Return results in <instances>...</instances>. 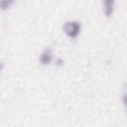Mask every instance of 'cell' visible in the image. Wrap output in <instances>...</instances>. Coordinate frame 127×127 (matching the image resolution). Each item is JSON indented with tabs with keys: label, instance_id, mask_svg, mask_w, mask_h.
Wrapping results in <instances>:
<instances>
[{
	"label": "cell",
	"instance_id": "3",
	"mask_svg": "<svg viewBox=\"0 0 127 127\" xmlns=\"http://www.w3.org/2000/svg\"><path fill=\"white\" fill-rule=\"evenodd\" d=\"M114 6V0H106L104 1V12L106 16H110L112 13Z\"/></svg>",
	"mask_w": 127,
	"mask_h": 127
},
{
	"label": "cell",
	"instance_id": "2",
	"mask_svg": "<svg viewBox=\"0 0 127 127\" xmlns=\"http://www.w3.org/2000/svg\"><path fill=\"white\" fill-rule=\"evenodd\" d=\"M52 60V53L50 49H46L42 54L40 60L42 63L45 64H49Z\"/></svg>",
	"mask_w": 127,
	"mask_h": 127
},
{
	"label": "cell",
	"instance_id": "4",
	"mask_svg": "<svg viewBox=\"0 0 127 127\" xmlns=\"http://www.w3.org/2000/svg\"><path fill=\"white\" fill-rule=\"evenodd\" d=\"M12 1L11 0H6V1H3L2 2H1V7L2 9H6L8 7H9L10 5L11 4V3H12Z\"/></svg>",
	"mask_w": 127,
	"mask_h": 127
},
{
	"label": "cell",
	"instance_id": "5",
	"mask_svg": "<svg viewBox=\"0 0 127 127\" xmlns=\"http://www.w3.org/2000/svg\"><path fill=\"white\" fill-rule=\"evenodd\" d=\"M63 63V61L62 60H59L57 62V64H62Z\"/></svg>",
	"mask_w": 127,
	"mask_h": 127
},
{
	"label": "cell",
	"instance_id": "1",
	"mask_svg": "<svg viewBox=\"0 0 127 127\" xmlns=\"http://www.w3.org/2000/svg\"><path fill=\"white\" fill-rule=\"evenodd\" d=\"M80 29V25L78 22L75 21H68L64 25V30L67 35L74 38L78 34Z\"/></svg>",
	"mask_w": 127,
	"mask_h": 127
}]
</instances>
